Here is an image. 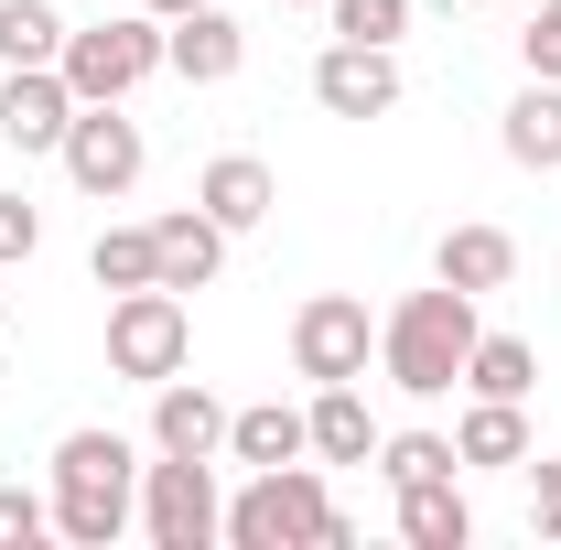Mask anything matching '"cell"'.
<instances>
[{
  "mask_svg": "<svg viewBox=\"0 0 561 550\" xmlns=\"http://www.w3.org/2000/svg\"><path fill=\"white\" fill-rule=\"evenodd\" d=\"M476 335H486V324H476V291H454V280L400 291V302L378 313V378L411 389V400H443V389H465Z\"/></svg>",
  "mask_w": 561,
  "mask_h": 550,
  "instance_id": "cell-1",
  "label": "cell"
},
{
  "mask_svg": "<svg viewBox=\"0 0 561 550\" xmlns=\"http://www.w3.org/2000/svg\"><path fill=\"white\" fill-rule=\"evenodd\" d=\"M130 518H140V454L119 432H98V421L66 432V443H55V540L108 550Z\"/></svg>",
  "mask_w": 561,
  "mask_h": 550,
  "instance_id": "cell-2",
  "label": "cell"
},
{
  "mask_svg": "<svg viewBox=\"0 0 561 550\" xmlns=\"http://www.w3.org/2000/svg\"><path fill=\"white\" fill-rule=\"evenodd\" d=\"M227 540L238 550H346V507L324 496V465H260L227 496Z\"/></svg>",
  "mask_w": 561,
  "mask_h": 550,
  "instance_id": "cell-3",
  "label": "cell"
},
{
  "mask_svg": "<svg viewBox=\"0 0 561 550\" xmlns=\"http://www.w3.org/2000/svg\"><path fill=\"white\" fill-rule=\"evenodd\" d=\"M184 356H195V313H184V291H108V378H140V389H162V378H184Z\"/></svg>",
  "mask_w": 561,
  "mask_h": 550,
  "instance_id": "cell-4",
  "label": "cell"
},
{
  "mask_svg": "<svg viewBox=\"0 0 561 550\" xmlns=\"http://www.w3.org/2000/svg\"><path fill=\"white\" fill-rule=\"evenodd\" d=\"M140 540H151V550H216V540H227L216 465H195V454H151V465H140Z\"/></svg>",
  "mask_w": 561,
  "mask_h": 550,
  "instance_id": "cell-5",
  "label": "cell"
},
{
  "mask_svg": "<svg viewBox=\"0 0 561 550\" xmlns=\"http://www.w3.org/2000/svg\"><path fill=\"white\" fill-rule=\"evenodd\" d=\"M66 87H76V108H108V98H130L140 76H162V22L151 11H119V22H87V33H66Z\"/></svg>",
  "mask_w": 561,
  "mask_h": 550,
  "instance_id": "cell-6",
  "label": "cell"
},
{
  "mask_svg": "<svg viewBox=\"0 0 561 550\" xmlns=\"http://www.w3.org/2000/svg\"><path fill=\"white\" fill-rule=\"evenodd\" d=\"M76 173V195H98V206H119L140 184V162H151V140H140V119H119V98L108 108H76L66 119V151H55Z\"/></svg>",
  "mask_w": 561,
  "mask_h": 550,
  "instance_id": "cell-7",
  "label": "cell"
},
{
  "mask_svg": "<svg viewBox=\"0 0 561 550\" xmlns=\"http://www.w3.org/2000/svg\"><path fill=\"white\" fill-rule=\"evenodd\" d=\"M367 356H378V324H367V302L356 291H313L302 313H291V367L324 389V378H367Z\"/></svg>",
  "mask_w": 561,
  "mask_h": 550,
  "instance_id": "cell-8",
  "label": "cell"
},
{
  "mask_svg": "<svg viewBox=\"0 0 561 550\" xmlns=\"http://www.w3.org/2000/svg\"><path fill=\"white\" fill-rule=\"evenodd\" d=\"M313 108H324V119H389V108H400V55L335 33V44L313 55Z\"/></svg>",
  "mask_w": 561,
  "mask_h": 550,
  "instance_id": "cell-9",
  "label": "cell"
},
{
  "mask_svg": "<svg viewBox=\"0 0 561 550\" xmlns=\"http://www.w3.org/2000/svg\"><path fill=\"white\" fill-rule=\"evenodd\" d=\"M66 119H76L66 66H0V140L11 151H66Z\"/></svg>",
  "mask_w": 561,
  "mask_h": 550,
  "instance_id": "cell-10",
  "label": "cell"
},
{
  "mask_svg": "<svg viewBox=\"0 0 561 550\" xmlns=\"http://www.w3.org/2000/svg\"><path fill=\"white\" fill-rule=\"evenodd\" d=\"M162 66L184 76V87H227V76L249 66V33H238L216 0H195V11H173V22H162Z\"/></svg>",
  "mask_w": 561,
  "mask_h": 550,
  "instance_id": "cell-11",
  "label": "cell"
},
{
  "mask_svg": "<svg viewBox=\"0 0 561 550\" xmlns=\"http://www.w3.org/2000/svg\"><path fill=\"white\" fill-rule=\"evenodd\" d=\"M195 206H206L227 238H249V227H271L280 184H271V162H260V151H216L206 173H195Z\"/></svg>",
  "mask_w": 561,
  "mask_h": 550,
  "instance_id": "cell-12",
  "label": "cell"
},
{
  "mask_svg": "<svg viewBox=\"0 0 561 550\" xmlns=\"http://www.w3.org/2000/svg\"><path fill=\"white\" fill-rule=\"evenodd\" d=\"M151 260H162V291H206L227 271V227L206 206H173V216H151Z\"/></svg>",
  "mask_w": 561,
  "mask_h": 550,
  "instance_id": "cell-13",
  "label": "cell"
},
{
  "mask_svg": "<svg viewBox=\"0 0 561 550\" xmlns=\"http://www.w3.org/2000/svg\"><path fill=\"white\" fill-rule=\"evenodd\" d=\"M151 454H195V465L227 454V411H216L195 378H162L151 389Z\"/></svg>",
  "mask_w": 561,
  "mask_h": 550,
  "instance_id": "cell-14",
  "label": "cell"
},
{
  "mask_svg": "<svg viewBox=\"0 0 561 550\" xmlns=\"http://www.w3.org/2000/svg\"><path fill=\"white\" fill-rule=\"evenodd\" d=\"M302 432H313V465H378V421H367V389L356 378H324L313 411H302Z\"/></svg>",
  "mask_w": 561,
  "mask_h": 550,
  "instance_id": "cell-15",
  "label": "cell"
},
{
  "mask_svg": "<svg viewBox=\"0 0 561 550\" xmlns=\"http://www.w3.org/2000/svg\"><path fill=\"white\" fill-rule=\"evenodd\" d=\"M432 280H454V291H507L518 280V238L507 227H443V249H432Z\"/></svg>",
  "mask_w": 561,
  "mask_h": 550,
  "instance_id": "cell-16",
  "label": "cell"
},
{
  "mask_svg": "<svg viewBox=\"0 0 561 550\" xmlns=\"http://www.w3.org/2000/svg\"><path fill=\"white\" fill-rule=\"evenodd\" d=\"M496 140H507V162H518V173H561V87H551V76H529V87L507 98Z\"/></svg>",
  "mask_w": 561,
  "mask_h": 550,
  "instance_id": "cell-17",
  "label": "cell"
},
{
  "mask_svg": "<svg viewBox=\"0 0 561 550\" xmlns=\"http://www.w3.org/2000/svg\"><path fill=\"white\" fill-rule=\"evenodd\" d=\"M291 454H313V432H302V411L291 400H249V411H227V465H291Z\"/></svg>",
  "mask_w": 561,
  "mask_h": 550,
  "instance_id": "cell-18",
  "label": "cell"
},
{
  "mask_svg": "<svg viewBox=\"0 0 561 550\" xmlns=\"http://www.w3.org/2000/svg\"><path fill=\"white\" fill-rule=\"evenodd\" d=\"M400 540H411V550H465V540H476V507H465V485H454V475L400 485Z\"/></svg>",
  "mask_w": 561,
  "mask_h": 550,
  "instance_id": "cell-19",
  "label": "cell"
},
{
  "mask_svg": "<svg viewBox=\"0 0 561 550\" xmlns=\"http://www.w3.org/2000/svg\"><path fill=\"white\" fill-rule=\"evenodd\" d=\"M454 454L465 465H529V400H476L454 421Z\"/></svg>",
  "mask_w": 561,
  "mask_h": 550,
  "instance_id": "cell-20",
  "label": "cell"
},
{
  "mask_svg": "<svg viewBox=\"0 0 561 550\" xmlns=\"http://www.w3.org/2000/svg\"><path fill=\"white\" fill-rule=\"evenodd\" d=\"M465 389H476V400H529V389H540V345L529 335H476Z\"/></svg>",
  "mask_w": 561,
  "mask_h": 550,
  "instance_id": "cell-21",
  "label": "cell"
},
{
  "mask_svg": "<svg viewBox=\"0 0 561 550\" xmlns=\"http://www.w3.org/2000/svg\"><path fill=\"white\" fill-rule=\"evenodd\" d=\"M66 11H55V0H0V66H55V55H66Z\"/></svg>",
  "mask_w": 561,
  "mask_h": 550,
  "instance_id": "cell-22",
  "label": "cell"
},
{
  "mask_svg": "<svg viewBox=\"0 0 561 550\" xmlns=\"http://www.w3.org/2000/svg\"><path fill=\"white\" fill-rule=\"evenodd\" d=\"M87 271H98V291H151V280H162V260H151V227H98Z\"/></svg>",
  "mask_w": 561,
  "mask_h": 550,
  "instance_id": "cell-23",
  "label": "cell"
},
{
  "mask_svg": "<svg viewBox=\"0 0 561 550\" xmlns=\"http://www.w3.org/2000/svg\"><path fill=\"white\" fill-rule=\"evenodd\" d=\"M378 475H389V496L421 475H465V454L443 443V432H378Z\"/></svg>",
  "mask_w": 561,
  "mask_h": 550,
  "instance_id": "cell-24",
  "label": "cell"
},
{
  "mask_svg": "<svg viewBox=\"0 0 561 550\" xmlns=\"http://www.w3.org/2000/svg\"><path fill=\"white\" fill-rule=\"evenodd\" d=\"M324 22H335L346 44H400V33H411V0H324Z\"/></svg>",
  "mask_w": 561,
  "mask_h": 550,
  "instance_id": "cell-25",
  "label": "cell"
},
{
  "mask_svg": "<svg viewBox=\"0 0 561 550\" xmlns=\"http://www.w3.org/2000/svg\"><path fill=\"white\" fill-rule=\"evenodd\" d=\"M55 529V496H33V485H0V550H33Z\"/></svg>",
  "mask_w": 561,
  "mask_h": 550,
  "instance_id": "cell-26",
  "label": "cell"
},
{
  "mask_svg": "<svg viewBox=\"0 0 561 550\" xmlns=\"http://www.w3.org/2000/svg\"><path fill=\"white\" fill-rule=\"evenodd\" d=\"M44 249V216H33V195H0V271L11 260H33Z\"/></svg>",
  "mask_w": 561,
  "mask_h": 550,
  "instance_id": "cell-27",
  "label": "cell"
},
{
  "mask_svg": "<svg viewBox=\"0 0 561 550\" xmlns=\"http://www.w3.org/2000/svg\"><path fill=\"white\" fill-rule=\"evenodd\" d=\"M518 55H529V76H551V87H561V0H540V22L518 33Z\"/></svg>",
  "mask_w": 561,
  "mask_h": 550,
  "instance_id": "cell-28",
  "label": "cell"
},
{
  "mask_svg": "<svg viewBox=\"0 0 561 550\" xmlns=\"http://www.w3.org/2000/svg\"><path fill=\"white\" fill-rule=\"evenodd\" d=\"M529 529L561 540V465H540V454H529Z\"/></svg>",
  "mask_w": 561,
  "mask_h": 550,
  "instance_id": "cell-29",
  "label": "cell"
},
{
  "mask_svg": "<svg viewBox=\"0 0 561 550\" xmlns=\"http://www.w3.org/2000/svg\"><path fill=\"white\" fill-rule=\"evenodd\" d=\"M140 11H151V22H173V11H195V0H140Z\"/></svg>",
  "mask_w": 561,
  "mask_h": 550,
  "instance_id": "cell-30",
  "label": "cell"
},
{
  "mask_svg": "<svg viewBox=\"0 0 561 550\" xmlns=\"http://www.w3.org/2000/svg\"><path fill=\"white\" fill-rule=\"evenodd\" d=\"M280 11H324V0H280Z\"/></svg>",
  "mask_w": 561,
  "mask_h": 550,
  "instance_id": "cell-31",
  "label": "cell"
},
{
  "mask_svg": "<svg viewBox=\"0 0 561 550\" xmlns=\"http://www.w3.org/2000/svg\"><path fill=\"white\" fill-rule=\"evenodd\" d=\"M0 335H11V291H0Z\"/></svg>",
  "mask_w": 561,
  "mask_h": 550,
  "instance_id": "cell-32",
  "label": "cell"
},
{
  "mask_svg": "<svg viewBox=\"0 0 561 550\" xmlns=\"http://www.w3.org/2000/svg\"><path fill=\"white\" fill-rule=\"evenodd\" d=\"M465 11H496V0H465Z\"/></svg>",
  "mask_w": 561,
  "mask_h": 550,
  "instance_id": "cell-33",
  "label": "cell"
}]
</instances>
